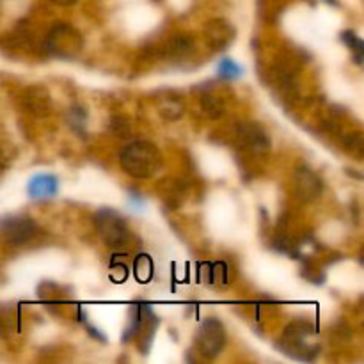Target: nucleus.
Wrapping results in <instances>:
<instances>
[{
	"label": "nucleus",
	"mask_w": 364,
	"mask_h": 364,
	"mask_svg": "<svg viewBox=\"0 0 364 364\" xmlns=\"http://www.w3.org/2000/svg\"><path fill=\"white\" fill-rule=\"evenodd\" d=\"M119 164L124 173L137 180L155 176L162 167V155L149 141H135L124 146L119 153Z\"/></svg>",
	"instance_id": "1"
},
{
	"label": "nucleus",
	"mask_w": 364,
	"mask_h": 364,
	"mask_svg": "<svg viewBox=\"0 0 364 364\" xmlns=\"http://www.w3.org/2000/svg\"><path fill=\"white\" fill-rule=\"evenodd\" d=\"M316 329L309 322H294L287 327L281 338V348L291 358L311 361L318 354L320 347L315 341Z\"/></svg>",
	"instance_id": "2"
},
{
	"label": "nucleus",
	"mask_w": 364,
	"mask_h": 364,
	"mask_svg": "<svg viewBox=\"0 0 364 364\" xmlns=\"http://www.w3.org/2000/svg\"><path fill=\"white\" fill-rule=\"evenodd\" d=\"M96 231H98L100 238L105 242V245L112 249L124 247L130 242L132 233L128 228L127 220L123 215L110 208H102L95 217Z\"/></svg>",
	"instance_id": "3"
},
{
	"label": "nucleus",
	"mask_w": 364,
	"mask_h": 364,
	"mask_svg": "<svg viewBox=\"0 0 364 364\" xmlns=\"http://www.w3.org/2000/svg\"><path fill=\"white\" fill-rule=\"evenodd\" d=\"M45 48L53 57L73 59L84 48V39H82L80 32L71 27V25L57 23L53 25L52 31L46 36Z\"/></svg>",
	"instance_id": "4"
},
{
	"label": "nucleus",
	"mask_w": 364,
	"mask_h": 364,
	"mask_svg": "<svg viewBox=\"0 0 364 364\" xmlns=\"http://www.w3.org/2000/svg\"><path fill=\"white\" fill-rule=\"evenodd\" d=\"M224 345H226V329L223 322L217 318H206L196 333V347L199 354L213 359L223 352Z\"/></svg>",
	"instance_id": "5"
},
{
	"label": "nucleus",
	"mask_w": 364,
	"mask_h": 364,
	"mask_svg": "<svg viewBox=\"0 0 364 364\" xmlns=\"http://www.w3.org/2000/svg\"><path fill=\"white\" fill-rule=\"evenodd\" d=\"M0 237L6 244L20 247L38 237V226L27 215H11L0 220Z\"/></svg>",
	"instance_id": "6"
},
{
	"label": "nucleus",
	"mask_w": 364,
	"mask_h": 364,
	"mask_svg": "<svg viewBox=\"0 0 364 364\" xmlns=\"http://www.w3.org/2000/svg\"><path fill=\"white\" fill-rule=\"evenodd\" d=\"M240 144L252 155H265L270 151V137L262 124L255 121H245L237 127Z\"/></svg>",
	"instance_id": "7"
},
{
	"label": "nucleus",
	"mask_w": 364,
	"mask_h": 364,
	"mask_svg": "<svg viewBox=\"0 0 364 364\" xmlns=\"http://www.w3.org/2000/svg\"><path fill=\"white\" fill-rule=\"evenodd\" d=\"M294 185L299 198H301L302 201H308V203L315 201L323 191L322 178H320L315 171L309 169L308 166H301L297 171H295Z\"/></svg>",
	"instance_id": "8"
},
{
	"label": "nucleus",
	"mask_w": 364,
	"mask_h": 364,
	"mask_svg": "<svg viewBox=\"0 0 364 364\" xmlns=\"http://www.w3.org/2000/svg\"><path fill=\"white\" fill-rule=\"evenodd\" d=\"M57 192H59V180L53 174L39 173L32 176L27 183V194L34 201H46V199L55 198Z\"/></svg>",
	"instance_id": "9"
},
{
	"label": "nucleus",
	"mask_w": 364,
	"mask_h": 364,
	"mask_svg": "<svg viewBox=\"0 0 364 364\" xmlns=\"http://www.w3.org/2000/svg\"><path fill=\"white\" fill-rule=\"evenodd\" d=\"M205 36L206 41L210 43V46L215 50L226 48L228 45L233 39L235 31L228 21L224 20H212L210 23H206L205 27Z\"/></svg>",
	"instance_id": "10"
},
{
	"label": "nucleus",
	"mask_w": 364,
	"mask_h": 364,
	"mask_svg": "<svg viewBox=\"0 0 364 364\" xmlns=\"http://www.w3.org/2000/svg\"><path fill=\"white\" fill-rule=\"evenodd\" d=\"M25 107L34 116H46L52 110V100L43 85H32L25 91Z\"/></svg>",
	"instance_id": "11"
},
{
	"label": "nucleus",
	"mask_w": 364,
	"mask_h": 364,
	"mask_svg": "<svg viewBox=\"0 0 364 364\" xmlns=\"http://www.w3.org/2000/svg\"><path fill=\"white\" fill-rule=\"evenodd\" d=\"M156 110L160 112V116L167 121H176L183 116L185 105L183 100L176 95H171V92H166V95L159 96L156 98Z\"/></svg>",
	"instance_id": "12"
},
{
	"label": "nucleus",
	"mask_w": 364,
	"mask_h": 364,
	"mask_svg": "<svg viewBox=\"0 0 364 364\" xmlns=\"http://www.w3.org/2000/svg\"><path fill=\"white\" fill-rule=\"evenodd\" d=\"M192 52H194V41L187 36H176L167 45V55L174 57V59H183Z\"/></svg>",
	"instance_id": "13"
},
{
	"label": "nucleus",
	"mask_w": 364,
	"mask_h": 364,
	"mask_svg": "<svg viewBox=\"0 0 364 364\" xmlns=\"http://www.w3.org/2000/svg\"><path fill=\"white\" fill-rule=\"evenodd\" d=\"M217 73H219V77L223 78V80H238V78L244 75V70H242L240 64L235 63L233 59L224 57V59H220Z\"/></svg>",
	"instance_id": "14"
},
{
	"label": "nucleus",
	"mask_w": 364,
	"mask_h": 364,
	"mask_svg": "<svg viewBox=\"0 0 364 364\" xmlns=\"http://www.w3.org/2000/svg\"><path fill=\"white\" fill-rule=\"evenodd\" d=\"M201 109L206 116L212 117V119H215V117H220L224 114V103L220 102L215 95H212V92H206V95H203V98H201Z\"/></svg>",
	"instance_id": "15"
},
{
	"label": "nucleus",
	"mask_w": 364,
	"mask_h": 364,
	"mask_svg": "<svg viewBox=\"0 0 364 364\" xmlns=\"http://www.w3.org/2000/svg\"><path fill=\"white\" fill-rule=\"evenodd\" d=\"M153 274V263L149 259V256L141 255L137 259H135V276L141 283H148L151 279Z\"/></svg>",
	"instance_id": "16"
},
{
	"label": "nucleus",
	"mask_w": 364,
	"mask_h": 364,
	"mask_svg": "<svg viewBox=\"0 0 364 364\" xmlns=\"http://www.w3.org/2000/svg\"><path fill=\"white\" fill-rule=\"evenodd\" d=\"M341 38H343V41L347 43L348 45V48L352 50V53H354V60L358 64H361L363 63V39L359 38L358 34H355V32H352V31H347V32H343V34H341Z\"/></svg>",
	"instance_id": "17"
},
{
	"label": "nucleus",
	"mask_w": 364,
	"mask_h": 364,
	"mask_svg": "<svg viewBox=\"0 0 364 364\" xmlns=\"http://www.w3.org/2000/svg\"><path fill=\"white\" fill-rule=\"evenodd\" d=\"M68 121H70V127L75 128V130L80 134V132L85 128V112L82 110V107H71Z\"/></svg>",
	"instance_id": "18"
},
{
	"label": "nucleus",
	"mask_w": 364,
	"mask_h": 364,
	"mask_svg": "<svg viewBox=\"0 0 364 364\" xmlns=\"http://www.w3.org/2000/svg\"><path fill=\"white\" fill-rule=\"evenodd\" d=\"M112 128L117 132V135H127L128 132V123L127 119H123V117H114L112 119Z\"/></svg>",
	"instance_id": "19"
},
{
	"label": "nucleus",
	"mask_w": 364,
	"mask_h": 364,
	"mask_svg": "<svg viewBox=\"0 0 364 364\" xmlns=\"http://www.w3.org/2000/svg\"><path fill=\"white\" fill-rule=\"evenodd\" d=\"M6 315H4V311L0 309V336H2L4 333H6Z\"/></svg>",
	"instance_id": "20"
},
{
	"label": "nucleus",
	"mask_w": 364,
	"mask_h": 364,
	"mask_svg": "<svg viewBox=\"0 0 364 364\" xmlns=\"http://www.w3.org/2000/svg\"><path fill=\"white\" fill-rule=\"evenodd\" d=\"M55 4H59V6H71L73 2H77V0H53Z\"/></svg>",
	"instance_id": "21"
}]
</instances>
